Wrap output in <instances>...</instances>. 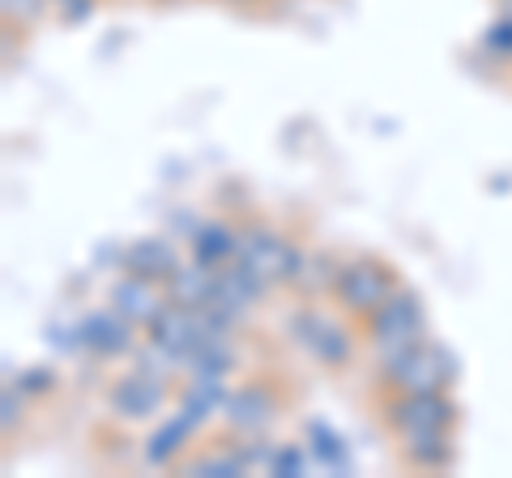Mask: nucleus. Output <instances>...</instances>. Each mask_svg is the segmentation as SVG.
<instances>
[{
    "label": "nucleus",
    "instance_id": "1",
    "mask_svg": "<svg viewBox=\"0 0 512 478\" xmlns=\"http://www.w3.org/2000/svg\"><path fill=\"white\" fill-rule=\"evenodd\" d=\"M363 342L376 355V368L393 363L397 355H406L410 346L427 342V312L423 299L410 291V286H397V291L384 299V304L363 316Z\"/></svg>",
    "mask_w": 512,
    "mask_h": 478
},
{
    "label": "nucleus",
    "instance_id": "2",
    "mask_svg": "<svg viewBox=\"0 0 512 478\" xmlns=\"http://www.w3.org/2000/svg\"><path fill=\"white\" fill-rule=\"evenodd\" d=\"M397 286H402V278H397V269L389 261L376 257V252H359V257L338 265L329 299L338 304V312L350 316V321H363V316H372Z\"/></svg>",
    "mask_w": 512,
    "mask_h": 478
},
{
    "label": "nucleus",
    "instance_id": "3",
    "mask_svg": "<svg viewBox=\"0 0 512 478\" xmlns=\"http://www.w3.org/2000/svg\"><path fill=\"white\" fill-rule=\"evenodd\" d=\"M346 321H350L346 312L333 316L325 308L308 304V308H299L291 321H286V333H291V342L316 363V368L342 372V368H350V359H355V350H359L355 329H350Z\"/></svg>",
    "mask_w": 512,
    "mask_h": 478
},
{
    "label": "nucleus",
    "instance_id": "4",
    "mask_svg": "<svg viewBox=\"0 0 512 478\" xmlns=\"http://www.w3.org/2000/svg\"><path fill=\"white\" fill-rule=\"evenodd\" d=\"M239 265L265 286H295L299 269H303V252L295 239H286L282 231L265 227V222H252V227H239Z\"/></svg>",
    "mask_w": 512,
    "mask_h": 478
},
{
    "label": "nucleus",
    "instance_id": "5",
    "mask_svg": "<svg viewBox=\"0 0 512 478\" xmlns=\"http://www.w3.org/2000/svg\"><path fill=\"white\" fill-rule=\"evenodd\" d=\"M380 393H444L457 380V359L440 342H419L393 363L376 368Z\"/></svg>",
    "mask_w": 512,
    "mask_h": 478
},
{
    "label": "nucleus",
    "instance_id": "6",
    "mask_svg": "<svg viewBox=\"0 0 512 478\" xmlns=\"http://www.w3.org/2000/svg\"><path fill=\"white\" fill-rule=\"evenodd\" d=\"M171 380L154 368H128L107 385V414L120 423H150L171 406Z\"/></svg>",
    "mask_w": 512,
    "mask_h": 478
},
{
    "label": "nucleus",
    "instance_id": "7",
    "mask_svg": "<svg viewBox=\"0 0 512 478\" xmlns=\"http://www.w3.org/2000/svg\"><path fill=\"white\" fill-rule=\"evenodd\" d=\"M380 419L389 436H414V432H440V427H457V402L444 393H384Z\"/></svg>",
    "mask_w": 512,
    "mask_h": 478
},
{
    "label": "nucleus",
    "instance_id": "8",
    "mask_svg": "<svg viewBox=\"0 0 512 478\" xmlns=\"http://www.w3.org/2000/svg\"><path fill=\"white\" fill-rule=\"evenodd\" d=\"M278 414H282V389L269 376L244 380V385H235L227 393V402H222V423H227V432H235V436H265Z\"/></svg>",
    "mask_w": 512,
    "mask_h": 478
},
{
    "label": "nucleus",
    "instance_id": "9",
    "mask_svg": "<svg viewBox=\"0 0 512 478\" xmlns=\"http://www.w3.org/2000/svg\"><path fill=\"white\" fill-rule=\"evenodd\" d=\"M205 312L201 308H180V304H167L163 316L146 329V346L154 350L163 363H188V355L205 342Z\"/></svg>",
    "mask_w": 512,
    "mask_h": 478
},
{
    "label": "nucleus",
    "instance_id": "10",
    "mask_svg": "<svg viewBox=\"0 0 512 478\" xmlns=\"http://www.w3.org/2000/svg\"><path fill=\"white\" fill-rule=\"evenodd\" d=\"M107 304L116 308L124 321H133L137 329H150L158 316H163V308L171 304V299H167V291H163V282L120 269V278L111 282V291H107Z\"/></svg>",
    "mask_w": 512,
    "mask_h": 478
},
{
    "label": "nucleus",
    "instance_id": "11",
    "mask_svg": "<svg viewBox=\"0 0 512 478\" xmlns=\"http://www.w3.org/2000/svg\"><path fill=\"white\" fill-rule=\"evenodd\" d=\"M77 346L86 350L94 359H120L128 350L137 346V325L124 321L116 308H94L82 316V325H77Z\"/></svg>",
    "mask_w": 512,
    "mask_h": 478
},
{
    "label": "nucleus",
    "instance_id": "12",
    "mask_svg": "<svg viewBox=\"0 0 512 478\" xmlns=\"http://www.w3.org/2000/svg\"><path fill=\"white\" fill-rule=\"evenodd\" d=\"M197 427H201V423L192 419L188 410L167 414V419L146 436V444H141V461H146V466H154V470L180 466V457L192 449V436H197Z\"/></svg>",
    "mask_w": 512,
    "mask_h": 478
},
{
    "label": "nucleus",
    "instance_id": "13",
    "mask_svg": "<svg viewBox=\"0 0 512 478\" xmlns=\"http://www.w3.org/2000/svg\"><path fill=\"white\" fill-rule=\"evenodd\" d=\"M457 427H440V432H414V436H397V457L402 466L419 470V474H440L457 461Z\"/></svg>",
    "mask_w": 512,
    "mask_h": 478
},
{
    "label": "nucleus",
    "instance_id": "14",
    "mask_svg": "<svg viewBox=\"0 0 512 478\" xmlns=\"http://www.w3.org/2000/svg\"><path fill=\"white\" fill-rule=\"evenodd\" d=\"M214 286H218V269L214 265H205V261H197L188 252V261H180L167 274V282H163V291H167V299L171 304H180V308H205L214 299Z\"/></svg>",
    "mask_w": 512,
    "mask_h": 478
},
{
    "label": "nucleus",
    "instance_id": "15",
    "mask_svg": "<svg viewBox=\"0 0 512 478\" xmlns=\"http://www.w3.org/2000/svg\"><path fill=\"white\" fill-rule=\"evenodd\" d=\"M180 261H184L180 248H175L171 239H163V235H141L120 252V269L141 274V278H154V282H167V274Z\"/></svg>",
    "mask_w": 512,
    "mask_h": 478
},
{
    "label": "nucleus",
    "instance_id": "16",
    "mask_svg": "<svg viewBox=\"0 0 512 478\" xmlns=\"http://www.w3.org/2000/svg\"><path fill=\"white\" fill-rule=\"evenodd\" d=\"M188 252H192L197 261L214 265V269L231 265V261L239 257V227H235V222H227V218L197 222V227H192V235H188Z\"/></svg>",
    "mask_w": 512,
    "mask_h": 478
},
{
    "label": "nucleus",
    "instance_id": "17",
    "mask_svg": "<svg viewBox=\"0 0 512 478\" xmlns=\"http://www.w3.org/2000/svg\"><path fill=\"white\" fill-rule=\"evenodd\" d=\"M180 474H197V478H222V474H248V461L244 453H239L235 436H227V444H210V449L201 453H184L180 466H175Z\"/></svg>",
    "mask_w": 512,
    "mask_h": 478
},
{
    "label": "nucleus",
    "instance_id": "18",
    "mask_svg": "<svg viewBox=\"0 0 512 478\" xmlns=\"http://www.w3.org/2000/svg\"><path fill=\"white\" fill-rule=\"evenodd\" d=\"M308 453L320 461L325 470H333V474H342L346 466H350V449H346V440L333 432L329 423H320V419H312L308 423Z\"/></svg>",
    "mask_w": 512,
    "mask_h": 478
},
{
    "label": "nucleus",
    "instance_id": "19",
    "mask_svg": "<svg viewBox=\"0 0 512 478\" xmlns=\"http://www.w3.org/2000/svg\"><path fill=\"white\" fill-rule=\"evenodd\" d=\"M0 9H5V26L13 30H30L39 18H47L52 13V0H0Z\"/></svg>",
    "mask_w": 512,
    "mask_h": 478
},
{
    "label": "nucleus",
    "instance_id": "20",
    "mask_svg": "<svg viewBox=\"0 0 512 478\" xmlns=\"http://www.w3.org/2000/svg\"><path fill=\"white\" fill-rule=\"evenodd\" d=\"M269 474H303L308 470V449H299V444H278L274 453H269Z\"/></svg>",
    "mask_w": 512,
    "mask_h": 478
},
{
    "label": "nucleus",
    "instance_id": "21",
    "mask_svg": "<svg viewBox=\"0 0 512 478\" xmlns=\"http://www.w3.org/2000/svg\"><path fill=\"white\" fill-rule=\"evenodd\" d=\"M90 9H94V0H52V13L60 22H82L90 18Z\"/></svg>",
    "mask_w": 512,
    "mask_h": 478
},
{
    "label": "nucleus",
    "instance_id": "22",
    "mask_svg": "<svg viewBox=\"0 0 512 478\" xmlns=\"http://www.w3.org/2000/svg\"><path fill=\"white\" fill-rule=\"evenodd\" d=\"M495 9H500V18H512V0H495Z\"/></svg>",
    "mask_w": 512,
    "mask_h": 478
},
{
    "label": "nucleus",
    "instance_id": "23",
    "mask_svg": "<svg viewBox=\"0 0 512 478\" xmlns=\"http://www.w3.org/2000/svg\"><path fill=\"white\" fill-rule=\"evenodd\" d=\"M222 5H235V9H252L256 0H222Z\"/></svg>",
    "mask_w": 512,
    "mask_h": 478
}]
</instances>
